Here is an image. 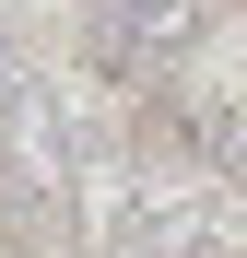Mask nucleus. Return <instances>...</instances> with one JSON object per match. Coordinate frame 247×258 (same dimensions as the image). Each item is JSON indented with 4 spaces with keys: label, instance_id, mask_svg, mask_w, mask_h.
<instances>
[{
    "label": "nucleus",
    "instance_id": "f03ea898",
    "mask_svg": "<svg viewBox=\"0 0 247 258\" xmlns=\"http://www.w3.org/2000/svg\"><path fill=\"white\" fill-rule=\"evenodd\" d=\"M0 106H12V24H0Z\"/></svg>",
    "mask_w": 247,
    "mask_h": 258
},
{
    "label": "nucleus",
    "instance_id": "7ed1b4c3",
    "mask_svg": "<svg viewBox=\"0 0 247 258\" xmlns=\"http://www.w3.org/2000/svg\"><path fill=\"white\" fill-rule=\"evenodd\" d=\"M188 258H224V246H188Z\"/></svg>",
    "mask_w": 247,
    "mask_h": 258
},
{
    "label": "nucleus",
    "instance_id": "f257e3e1",
    "mask_svg": "<svg viewBox=\"0 0 247 258\" xmlns=\"http://www.w3.org/2000/svg\"><path fill=\"white\" fill-rule=\"evenodd\" d=\"M82 47L94 71H165L188 47V0H82Z\"/></svg>",
    "mask_w": 247,
    "mask_h": 258
}]
</instances>
